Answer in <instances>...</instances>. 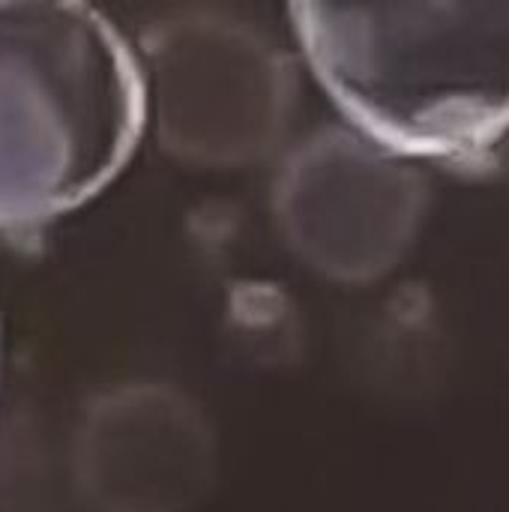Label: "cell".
Instances as JSON below:
<instances>
[{"label": "cell", "mask_w": 509, "mask_h": 512, "mask_svg": "<svg viewBox=\"0 0 509 512\" xmlns=\"http://www.w3.org/2000/svg\"><path fill=\"white\" fill-rule=\"evenodd\" d=\"M144 117L138 60L96 9L0 3V225L48 222L96 195Z\"/></svg>", "instance_id": "2"}, {"label": "cell", "mask_w": 509, "mask_h": 512, "mask_svg": "<svg viewBox=\"0 0 509 512\" xmlns=\"http://www.w3.org/2000/svg\"><path fill=\"white\" fill-rule=\"evenodd\" d=\"M336 108L378 144L471 162L509 132V3H291Z\"/></svg>", "instance_id": "1"}]
</instances>
